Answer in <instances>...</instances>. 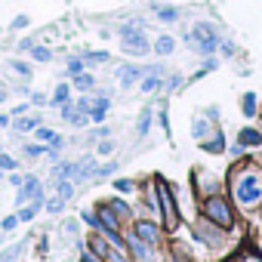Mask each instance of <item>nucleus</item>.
Masks as SVG:
<instances>
[{
    "label": "nucleus",
    "instance_id": "1",
    "mask_svg": "<svg viewBox=\"0 0 262 262\" xmlns=\"http://www.w3.org/2000/svg\"><path fill=\"white\" fill-rule=\"evenodd\" d=\"M120 34H123L120 47H123V53H129V56H145V53L151 50L148 37L139 31V25H136V22H133V25H123V28H120Z\"/></svg>",
    "mask_w": 262,
    "mask_h": 262
},
{
    "label": "nucleus",
    "instance_id": "2",
    "mask_svg": "<svg viewBox=\"0 0 262 262\" xmlns=\"http://www.w3.org/2000/svg\"><path fill=\"white\" fill-rule=\"evenodd\" d=\"M234 194H237V201L244 204V207H250V204H256L259 198H262V182H259V176L256 173H241V179H237V185H234Z\"/></svg>",
    "mask_w": 262,
    "mask_h": 262
},
{
    "label": "nucleus",
    "instance_id": "3",
    "mask_svg": "<svg viewBox=\"0 0 262 262\" xmlns=\"http://www.w3.org/2000/svg\"><path fill=\"white\" fill-rule=\"evenodd\" d=\"M204 216L210 219V222H216V225H231V210H228V204L222 201V198H207V204H204Z\"/></svg>",
    "mask_w": 262,
    "mask_h": 262
},
{
    "label": "nucleus",
    "instance_id": "4",
    "mask_svg": "<svg viewBox=\"0 0 262 262\" xmlns=\"http://www.w3.org/2000/svg\"><path fill=\"white\" fill-rule=\"evenodd\" d=\"M191 40H194V47H198L201 53H213V50L219 47V37H216V31H213V25H207V22H201V25L194 28V34H191Z\"/></svg>",
    "mask_w": 262,
    "mask_h": 262
},
{
    "label": "nucleus",
    "instance_id": "5",
    "mask_svg": "<svg viewBox=\"0 0 262 262\" xmlns=\"http://www.w3.org/2000/svg\"><path fill=\"white\" fill-rule=\"evenodd\" d=\"M158 194H161V213H164V222L167 228H176L179 216H176V204H173V191L164 185V179H158Z\"/></svg>",
    "mask_w": 262,
    "mask_h": 262
},
{
    "label": "nucleus",
    "instance_id": "6",
    "mask_svg": "<svg viewBox=\"0 0 262 262\" xmlns=\"http://www.w3.org/2000/svg\"><path fill=\"white\" fill-rule=\"evenodd\" d=\"M28 198H31V201H34V198H40V182H37V176H28V179H25V185H22V191L16 194V201H19V204H25Z\"/></svg>",
    "mask_w": 262,
    "mask_h": 262
},
{
    "label": "nucleus",
    "instance_id": "7",
    "mask_svg": "<svg viewBox=\"0 0 262 262\" xmlns=\"http://www.w3.org/2000/svg\"><path fill=\"white\" fill-rule=\"evenodd\" d=\"M136 234H139L145 244H155V241H158V225H155V222H136Z\"/></svg>",
    "mask_w": 262,
    "mask_h": 262
},
{
    "label": "nucleus",
    "instance_id": "8",
    "mask_svg": "<svg viewBox=\"0 0 262 262\" xmlns=\"http://www.w3.org/2000/svg\"><path fill=\"white\" fill-rule=\"evenodd\" d=\"M53 176H56V179H71V182H74V179H80V170H77V164H59V167L53 170Z\"/></svg>",
    "mask_w": 262,
    "mask_h": 262
},
{
    "label": "nucleus",
    "instance_id": "9",
    "mask_svg": "<svg viewBox=\"0 0 262 262\" xmlns=\"http://www.w3.org/2000/svg\"><path fill=\"white\" fill-rule=\"evenodd\" d=\"M37 139H43L50 148H62V136L53 133V129H47V126H37Z\"/></svg>",
    "mask_w": 262,
    "mask_h": 262
},
{
    "label": "nucleus",
    "instance_id": "10",
    "mask_svg": "<svg viewBox=\"0 0 262 262\" xmlns=\"http://www.w3.org/2000/svg\"><path fill=\"white\" fill-rule=\"evenodd\" d=\"M90 117L96 120V123H102V117H105V111H108V99H96V102H90Z\"/></svg>",
    "mask_w": 262,
    "mask_h": 262
},
{
    "label": "nucleus",
    "instance_id": "11",
    "mask_svg": "<svg viewBox=\"0 0 262 262\" xmlns=\"http://www.w3.org/2000/svg\"><path fill=\"white\" fill-rule=\"evenodd\" d=\"M241 145H262V133H256V129H241Z\"/></svg>",
    "mask_w": 262,
    "mask_h": 262
},
{
    "label": "nucleus",
    "instance_id": "12",
    "mask_svg": "<svg viewBox=\"0 0 262 262\" xmlns=\"http://www.w3.org/2000/svg\"><path fill=\"white\" fill-rule=\"evenodd\" d=\"M155 90H161V71H151L142 80V93H155Z\"/></svg>",
    "mask_w": 262,
    "mask_h": 262
},
{
    "label": "nucleus",
    "instance_id": "13",
    "mask_svg": "<svg viewBox=\"0 0 262 262\" xmlns=\"http://www.w3.org/2000/svg\"><path fill=\"white\" fill-rule=\"evenodd\" d=\"M37 210H40V198H34L28 207H22V213L16 216V219H22V222H28V219H34L37 216Z\"/></svg>",
    "mask_w": 262,
    "mask_h": 262
},
{
    "label": "nucleus",
    "instance_id": "14",
    "mask_svg": "<svg viewBox=\"0 0 262 262\" xmlns=\"http://www.w3.org/2000/svg\"><path fill=\"white\" fill-rule=\"evenodd\" d=\"M129 244H133V250H136V256H139L142 262H148V259H151V253H148V247H145V241H142V237H129Z\"/></svg>",
    "mask_w": 262,
    "mask_h": 262
},
{
    "label": "nucleus",
    "instance_id": "15",
    "mask_svg": "<svg viewBox=\"0 0 262 262\" xmlns=\"http://www.w3.org/2000/svg\"><path fill=\"white\" fill-rule=\"evenodd\" d=\"M136 80H139V68H123V71H120V83H123V90H126V86H133Z\"/></svg>",
    "mask_w": 262,
    "mask_h": 262
},
{
    "label": "nucleus",
    "instance_id": "16",
    "mask_svg": "<svg viewBox=\"0 0 262 262\" xmlns=\"http://www.w3.org/2000/svg\"><path fill=\"white\" fill-rule=\"evenodd\" d=\"M173 47H176V40H173V37H158V43H155V50H158L161 56H170V53H173Z\"/></svg>",
    "mask_w": 262,
    "mask_h": 262
},
{
    "label": "nucleus",
    "instance_id": "17",
    "mask_svg": "<svg viewBox=\"0 0 262 262\" xmlns=\"http://www.w3.org/2000/svg\"><path fill=\"white\" fill-rule=\"evenodd\" d=\"M56 188H59V198H65V201L74 194V182H71V179H59V185H56Z\"/></svg>",
    "mask_w": 262,
    "mask_h": 262
},
{
    "label": "nucleus",
    "instance_id": "18",
    "mask_svg": "<svg viewBox=\"0 0 262 262\" xmlns=\"http://www.w3.org/2000/svg\"><path fill=\"white\" fill-rule=\"evenodd\" d=\"M19 253H22V244H13L10 250H4V253H0V262H13Z\"/></svg>",
    "mask_w": 262,
    "mask_h": 262
},
{
    "label": "nucleus",
    "instance_id": "19",
    "mask_svg": "<svg viewBox=\"0 0 262 262\" xmlns=\"http://www.w3.org/2000/svg\"><path fill=\"white\" fill-rule=\"evenodd\" d=\"M155 10H158V16H161L164 22H176V16H179L173 7H155Z\"/></svg>",
    "mask_w": 262,
    "mask_h": 262
},
{
    "label": "nucleus",
    "instance_id": "20",
    "mask_svg": "<svg viewBox=\"0 0 262 262\" xmlns=\"http://www.w3.org/2000/svg\"><path fill=\"white\" fill-rule=\"evenodd\" d=\"M148 123H151V108H145V111H142V117H139V136H145V133H148Z\"/></svg>",
    "mask_w": 262,
    "mask_h": 262
},
{
    "label": "nucleus",
    "instance_id": "21",
    "mask_svg": "<svg viewBox=\"0 0 262 262\" xmlns=\"http://www.w3.org/2000/svg\"><path fill=\"white\" fill-rule=\"evenodd\" d=\"M191 133H194V139H204V133H207V120L198 117V120L191 123Z\"/></svg>",
    "mask_w": 262,
    "mask_h": 262
},
{
    "label": "nucleus",
    "instance_id": "22",
    "mask_svg": "<svg viewBox=\"0 0 262 262\" xmlns=\"http://www.w3.org/2000/svg\"><path fill=\"white\" fill-rule=\"evenodd\" d=\"M74 83H77L80 90H90V86H93V77H90V74H74Z\"/></svg>",
    "mask_w": 262,
    "mask_h": 262
},
{
    "label": "nucleus",
    "instance_id": "23",
    "mask_svg": "<svg viewBox=\"0 0 262 262\" xmlns=\"http://www.w3.org/2000/svg\"><path fill=\"white\" fill-rule=\"evenodd\" d=\"M241 105H244V111H247V114H253V111H256V96H253V93H247Z\"/></svg>",
    "mask_w": 262,
    "mask_h": 262
},
{
    "label": "nucleus",
    "instance_id": "24",
    "mask_svg": "<svg viewBox=\"0 0 262 262\" xmlns=\"http://www.w3.org/2000/svg\"><path fill=\"white\" fill-rule=\"evenodd\" d=\"M16 126H19V129H37V126H40V120H37V117H25V120H19Z\"/></svg>",
    "mask_w": 262,
    "mask_h": 262
},
{
    "label": "nucleus",
    "instance_id": "25",
    "mask_svg": "<svg viewBox=\"0 0 262 262\" xmlns=\"http://www.w3.org/2000/svg\"><path fill=\"white\" fill-rule=\"evenodd\" d=\"M62 207H65V198H50V201H47V210H50V213H59Z\"/></svg>",
    "mask_w": 262,
    "mask_h": 262
},
{
    "label": "nucleus",
    "instance_id": "26",
    "mask_svg": "<svg viewBox=\"0 0 262 262\" xmlns=\"http://www.w3.org/2000/svg\"><path fill=\"white\" fill-rule=\"evenodd\" d=\"M114 188H117L120 194H129V191H133V182H129V179H117V182H114Z\"/></svg>",
    "mask_w": 262,
    "mask_h": 262
},
{
    "label": "nucleus",
    "instance_id": "27",
    "mask_svg": "<svg viewBox=\"0 0 262 262\" xmlns=\"http://www.w3.org/2000/svg\"><path fill=\"white\" fill-rule=\"evenodd\" d=\"M65 99H68V86H59L53 96V105H65Z\"/></svg>",
    "mask_w": 262,
    "mask_h": 262
},
{
    "label": "nucleus",
    "instance_id": "28",
    "mask_svg": "<svg viewBox=\"0 0 262 262\" xmlns=\"http://www.w3.org/2000/svg\"><path fill=\"white\" fill-rule=\"evenodd\" d=\"M213 139H216V142H204V148H207V151H222V148H225L222 136H213Z\"/></svg>",
    "mask_w": 262,
    "mask_h": 262
},
{
    "label": "nucleus",
    "instance_id": "29",
    "mask_svg": "<svg viewBox=\"0 0 262 262\" xmlns=\"http://www.w3.org/2000/svg\"><path fill=\"white\" fill-rule=\"evenodd\" d=\"M31 53H34V59H40V62H47V59L53 56V53H50V50H43V47H31Z\"/></svg>",
    "mask_w": 262,
    "mask_h": 262
},
{
    "label": "nucleus",
    "instance_id": "30",
    "mask_svg": "<svg viewBox=\"0 0 262 262\" xmlns=\"http://www.w3.org/2000/svg\"><path fill=\"white\" fill-rule=\"evenodd\" d=\"M231 262H262V259H259L256 253H241V256H234Z\"/></svg>",
    "mask_w": 262,
    "mask_h": 262
},
{
    "label": "nucleus",
    "instance_id": "31",
    "mask_svg": "<svg viewBox=\"0 0 262 262\" xmlns=\"http://www.w3.org/2000/svg\"><path fill=\"white\" fill-rule=\"evenodd\" d=\"M80 71H83V62L80 59H71L68 62V74H80Z\"/></svg>",
    "mask_w": 262,
    "mask_h": 262
},
{
    "label": "nucleus",
    "instance_id": "32",
    "mask_svg": "<svg viewBox=\"0 0 262 262\" xmlns=\"http://www.w3.org/2000/svg\"><path fill=\"white\" fill-rule=\"evenodd\" d=\"M105 256H108V262H126V256H120V253H117V250H111V247L105 250Z\"/></svg>",
    "mask_w": 262,
    "mask_h": 262
},
{
    "label": "nucleus",
    "instance_id": "33",
    "mask_svg": "<svg viewBox=\"0 0 262 262\" xmlns=\"http://www.w3.org/2000/svg\"><path fill=\"white\" fill-rule=\"evenodd\" d=\"M0 167H4V170H16V161L10 155H0Z\"/></svg>",
    "mask_w": 262,
    "mask_h": 262
},
{
    "label": "nucleus",
    "instance_id": "34",
    "mask_svg": "<svg viewBox=\"0 0 262 262\" xmlns=\"http://www.w3.org/2000/svg\"><path fill=\"white\" fill-rule=\"evenodd\" d=\"M86 59L90 62H108V53L102 50V53H86Z\"/></svg>",
    "mask_w": 262,
    "mask_h": 262
},
{
    "label": "nucleus",
    "instance_id": "35",
    "mask_svg": "<svg viewBox=\"0 0 262 262\" xmlns=\"http://www.w3.org/2000/svg\"><path fill=\"white\" fill-rule=\"evenodd\" d=\"M13 71H16V74H31L28 65H22V62H13Z\"/></svg>",
    "mask_w": 262,
    "mask_h": 262
},
{
    "label": "nucleus",
    "instance_id": "36",
    "mask_svg": "<svg viewBox=\"0 0 262 262\" xmlns=\"http://www.w3.org/2000/svg\"><path fill=\"white\" fill-rule=\"evenodd\" d=\"M43 148H37V145H25V155H31V158H37Z\"/></svg>",
    "mask_w": 262,
    "mask_h": 262
},
{
    "label": "nucleus",
    "instance_id": "37",
    "mask_svg": "<svg viewBox=\"0 0 262 262\" xmlns=\"http://www.w3.org/2000/svg\"><path fill=\"white\" fill-rule=\"evenodd\" d=\"M62 231H65V234H74V231H77V222H65Z\"/></svg>",
    "mask_w": 262,
    "mask_h": 262
},
{
    "label": "nucleus",
    "instance_id": "38",
    "mask_svg": "<svg viewBox=\"0 0 262 262\" xmlns=\"http://www.w3.org/2000/svg\"><path fill=\"white\" fill-rule=\"evenodd\" d=\"M25 25H28V19H25V16H19V19L13 22V28H25Z\"/></svg>",
    "mask_w": 262,
    "mask_h": 262
},
{
    "label": "nucleus",
    "instance_id": "39",
    "mask_svg": "<svg viewBox=\"0 0 262 262\" xmlns=\"http://www.w3.org/2000/svg\"><path fill=\"white\" fill-rule=\"evenodd\" d=\"M111 148H114V142H102V145H99V151H102V155H108Z\"/></svg>",
    "mask_w": 262,
    "mask_h": 262
},
{
    "label": "nucleus",
    "instance_id": "40",
    "mask_svg": "<svg viewBox=\"0 0 262 262\" xmlns=\"http://www.w3.org/2000/svg\"><path fill=\"white\" fill-rule=\"evenodd\" d=\"M83 262H96V256H93V253H86V250H83Z\"/></svg>",
    "mask_w": 262,
    "mask_h": 262
}]
</instances>
